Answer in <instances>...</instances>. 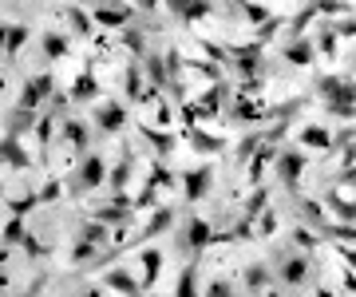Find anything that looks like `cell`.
<instances>
[{
	"instance_id": "cell-1",
	"label": "cell",
	"mask_w": 356,
	"mask_h": 297,
	"mask_svg": "<svg viewBox=\"0 0 356 297\" xmlns=\"http://www.w3.org/2000/svg\"><path fill=\"white\" fill-rule=\"evenodd\" d=\"M107 179H111V170H107L103 155L99 151H88V155H79V167H76V175H72V182H67V194H72V198H83V194L99 191Z\"/></svg>"
},
{
	"instance_id": "cell-2",
	"label": "cell",
	"mask_w": 356,
	"mask_h": 297,
	"mask_svg": "<svg viewBox=\"0 0 356 297\" xmlns=\"http://www.w3.org/2000/svg\"><path fill=\"white\" fill-rule=\"evenodd\" d=\"M222 115H226V123H234V127H261V123H269V107H261V99H257V95L238 91Z\"/></svg>"
},
{
	"instance_id": "cell-3",
	"label": "cell",
	"mask_w": 356,
	"mask_h": 297,
	"mask_svg": "<svg viewBox=\"0 0 356 297\" xmlns=\"http://www.w3.org/2000/svg\"><path fill=\"white\" fill-rule=\"evenodd\" d=\"M305 167H309V159H305V151H297V147H281L277 159H273V170H277L281 186L289 194H297V182H301Z\"/></svg>"
},
{
	"instance_id": "cell-4",
	"label": "cell",
	"mask_w": 356,
	"mask_h": 297,
	"mask_svg": "<svg viewBox=\"0 0 356 297\" xmlns=\"http://www.w3.org/2000/svg\"><path fill=\"white\" fill-rule=\"evenodd\" d=\"M51 95H56V76H51V72H40V76L24 79V88H20V95H16V107H32V111H40Z\"/></svg>"
},
{
	"instance_id": "cell-5",
	"label": "cell",
	"mask_w": 356,
	"mask_h": 297,
	"mask_svg": "<svg viewBox=\"0 0 356 297\" xmlns=\"http://www.w3.org/2000/svg\"><path fill=\"white\" fill-rule=\"evenodd\" d=\"M91 16H95L99 28H119V32L139 20V13L131 4H123V0H99V4H91Z\"/></svg>"
},
{
	"instance_id": "cell-6",
	"label": "cell",
	"mask_w": 356,
	"mask_h": 297,
	"mask_svg": "<svg viewBox=\"0 0 356 297\" xmlns=\"http://www.w3.org/2000/svg\"><path fill=\"white\" fill-rule=\"evenodd\" d=\"M159 186H163V191H182V179H175V175H170V167H166L163 159H154V163H151V179H147V191L135 198V207H139V210L151 207L154 194H159Z\"/></svg>"
},
{
	"instance_id": "cell-7",
	"label": "cell",
	"mask_w": 356,
	"mask_h": 297,
	"mask_svg": "<svg viewBox=\"0 0 356 297\" xmlns=\"http://www.w3.org/2000/svg\"><path fill=\"white\" fill-rule=\"evenodd\" d=\"M309 273H313V262L305 254H285L277 266V282H281V289H301L309 282Z\"/></svg>"
},
{
	"instance_id": "cell-8",
	"label": "cell",
	"mask_w": 356,
	"mask_h": 297,
	"mask_svg": "<svg viewBox=\"0 0 356 297\" xmlns=\"http://www.w3.org/2000/svg\"><path fill=\"white\" fill-rule=\"evenodd\" d=\"M131 119H135V115H131L119 99H107V104L95 107V131H99V135H119Z\"/></svg>"
},
{
	"instance_id": "cell-9",
	"label": "cell",
	"mask_w": 356,
	"mask_h": 297,
	"mask_svg": "<svg viewBox=\"0 0 356 297\" xmlns=\"http://www.w3.org/2000/svg\"><path fill=\"white\" fill-rule=\"evenodd\" d=\"M317 95L325 104H353L356 107V76L341 79V76H321L317 79Z\"/></svg>"
},
{
	"instance_id": "cell-10",
	"label": "cell",
	"mask_w": 356,
	"mask_h": 297,
	"mask_svg": "<svg viewBox=\"0 0 356 297\" xmlns=\"http://www.w3.org/2000/svg\"><path fill=\"white\" fill-rule=\"evenodd\" d=\"M178 179H182V198H186V202H202L206 194H210V186H214V170L191 167V170H182Z\"/></svg>"
},
{
	"instance_id": "cell-11",
	"label": "cell",
	"mask_w": 356,
	"mask_h": 297,
	"mask_svg": "<svg viewBox=\"0 0 356 297\" xmlns=\"http://www.w3.org/2000/svg\"><path fill=\"white\" fill-rule=\"evenodd\" d=\"M214 234L218 230L206 218H191L182 226V238H178V242H182V250H191V254H202L206 246H214Z\"/></svg>"
},
{
	"instance_id": "cell-12",
	"label": "cell",
	"mask_w": 356,
	"mask_h": 297,
	"mask_svg": "<svg viewBox=\"0 0 356 297\" xmlns=\"http://www.w3.org/2000/svg\"><path fill=\"white\" fill-rule=\"evenodd\" d=\"M281 60L289 67H313V60H317V40H309V36L285 40L281 44Z\"/></svg>"
},
{
	"instance_id": "cell-13",
	"label": "cell",
	"mask_w": 356,
	"mask_h": 297,
	"mask_svg": "<svg viewBox=\"0 0 356 297\" xmlns=\"http://www.w3.org/2000/svg\"><path fill=\"white\" fill-rule=\"evenodd\" d=\"M182 135H186V143H191L198 155H218V151H226V139H222L218 131H206L202 123H191Z\"/></svg>"
},
{
	"instance_id": "cell-14",
	"label": "cell",
	"mask_w": 356,
	"mask_h": 297,
	"mask_svg": "<svg viewBox=\"0 0 356 297\" xmlns=\"http://www.w3.org/2000/svg\"><path fill=\"white\" fill-rule=\"evenodd\" d=\"M166 8H170V16L182 20V24H198V20H206V16L214 13L210 0H166Z\"/></svg>"
},
{
	"instance_id": "cell-15",
	"label": "cell",
	"mask_w": 356,
	"mask_h": 297,
	"mask_svg": "<svg viewBox=\"0 0 356 297\" xmlns=\"http://www.w3.org/2000/svg\"><path fill=\"white\" fill-rule=\"evenodd\" d=\"M60 135H64V143L76 151V155H88V147H91V127L83 123V119H64L60 123Z\"/></svg>"
},
{
	"instance_id": "cell-16",
	"label": "cell",
	"mask_w": 356,
	"mask_h": 297,
	"mask_svg": "<svg viewBox=\"0 0 356 297\" xmlns=\"http://www.w3.org/2000/svg\"><path fill=\"white\" fill-rule=\"evenodd\" d=\"M64 16H67V24H72V36H79V40L95 36V16L83 8V0H72V4L64 8Z\"/></svg>"
},
{
	"instance_id": "cell-17",
	"label": "cell",
	"mask_w": 356,
	"mask_h": 297,
	"mask_svg": "<svg viewBox=\"0 0 356 297\" xmlns=\"http://www.w3.org/2000/svg\"><path fill=\"white\" fill-rule=\"evenodd\" d=\"M67 95H72V104H95L99 99V79H95V67H83L79 72V79L67 88Z\"/></svg>"
},
{
	"instance_id": "cell-18",
	"label": "cell",
	"mask_w": 356,
	"mask_h": 297,
	"mask_svg": "<svg viewBox=\"0 0 356 297\" xmlns=\"http://www.w3.org/2000/svg\"><path fill=\"white\" fill-rule=\"evenodd\" d=\"M242 289H250V294H269V289H281V285L273 282V273L261 262H250L245 266V278H242Z\"/></svg>"
},
{
	"instance_id": "cell-19",
	"label": "cell",
	"mask_w": 356,
	"mask_h": 297,
	"mask_svg": "<svg viewBox=\"0 0 356 297\" xmlns=\"http://www.w3.org/2000/svg\"><path fill=\"white\" fill-rule=\"evenodd\" d=\"M131 170H135V151H123L119 155V163L111 167V179H107V186H111V194H127V182H131Z\"/></svg>"
},
{
	"instance_id": "cell-20",
	"label": "cell",
	"mask_w": 356,
	"mask_h": 297,
	"mask_svg": "<svg viewBox=\"0 0 356 297\" xmlns=\"http://www.w3.org/2000/svg\"><path fill=\"white\" fill-rule=\"evenodd\" d=\"M159 273H163V250L147 246L143 250V294H151L154 285H159Z\"/></svg>"
},
{
	"instance_id": "cell-21",
	"label": "cell",
	"mask_w": 356,
	"mask_h": 297,
	"mask_svg": "<svg viewBox=\"0 0 356 297\" xmlns=\"http://www.w3.org/2000/svg\"><path fill=\"white\" fill-rule=\"evenodd\" d=\"M28 32L20 20H13V24H4V56H8V64H16V56L24 52V44H28Z\"/></svg>"
},
{
	"instance_id": "cell-22",
	"label": "cell",
	"mask_w": 356,
	"mask_h": 297,
	"mask_svg": "<svg viewBox=\"0 0 356 297\" xmlns=\"http://www.w3.org/2000/svg\"><path fill=\"white\" fill-rule=\"evenodd\" d=\"M170 226H175V210H170V207H159V210L151 214V222L139 230V242H151V238H159V234L170 230Z\"/></svg>"
},
{
	"instance_id": "cell-23",
	"label": "cell",
	"mask_w": 356,
	"mask_h": 297,
	"mask_svg": "<svg viewBox=\"0 0 356 297\" xmlns=\"http://www.w3.org/2000/svg\"><path fill=\"white\" fill-rule=\"evenodd\" d=\"M337 40H341L337 24H332L329 16H321V28H317V52L325 56V60H337Z\"/></svg>"
},
{
	"instance_id": "cell-24",
	"label": "cell",
	"mask_w": 356,
	"mask_h": 297,
	"mask_svg": "<svg viewBox=\"0 0 356 297\" xmlns=\"http://www.w3.org/2000/svg\"><path fill=\"white\" fill-rule=\"evenodd\" d=\"M297 143H301V147H313V151H337V135L325 131V127H317V123L301 131V139Z\"/></svg>"
},
{
	"instance_id": "cell-25",
	"label": "cell",
	"mask_w": 356,
	"mask_h": 297,
	"mask_svg": "<svg viewBox=\"0 0 356 297\" xmlns=\"http://www.w3.org/2000/svg\"><path fill=\"white\" fill-rule=\"evenodd\" d=\"M103 285L115 289V294H143V282L139 278H131L127 270H107L103 273Z\"/></svg>"
},
{
	"instance_id": "cell-26",
	"label": "cell",
	"mask_w": 356,
	"mask_h": 297,
	"mask_svg": "<svg viewBox=\"0 0 356 297\" xmlns=\"http://www.w3.org/2000/svg\"><path fill=\"white\" fill-rule=\"evenodd\" d=\"M4 163H8V170H32L36 167V163L24 155V147H20L16 135H4Z\"/></svg>"
},
{
	"instance_id": "cell-27",
	"label": "cell",
	"mask_w": 356,
	"mask_h": 297,
	"mask_svg": "<svg viewBox=\"0 0 356 297\" xmlns=\"http://www.w3.org/2000/svg\"><path fill=\"white\" fill-rule=\"evenodd\" d=\"M139 131H143V139L151 143V147H154V151H159L163 159H166V155H170V151L178 147V139L170 135V131H159V127H151V123H139Z\"/></svg>"
},
{
	"instance_id": "cell-28",
	"label": "cell",
	"mask_w": 356,
	"mask_h": 297,
	"mask_svg": "<svg viewBox=\"0 0 356 297\" xmlns=\"http://www.w3.org/2000/svg\"><path fill=\"white\" fill-rule=\"evenodd\" d=\"M36 123H40V111H32V107H16L13 115H8V135H24V131H36Z\"/></svg>"
},
{
	"instance_id": "cell-29",
	"label": "cell",
	"mask_w": 356,
	"mask_h": 297,
	"mask_svg": "<svg viewBox=\"0 0 356 297\" xmlns=\"http://www.w3.org/2000/svg\"><path fill=\"white\" fill-rule=\"evenodd\" d=\"M198 270H202V254H194V258L186 262V270H182V278H178V285H175L178 297H191L194 289H198Z\"/></svg>"
},
{
	"instance_id": "cell-30",
	"label": "cell",
	"mask_w": 356,
	"mask_h": 297,
	"mask_svg": "<svg viewBox=\"0 0 356 297\" xmlns=\"http://www.w3.org/2000/svg\"><path fill=\"white\" fill-rule=\"evenodd\" d=\"M301 222H305V226H313V230H321V238H325L329 214L321 210V202H313V198H301Z\"/></svg>"
},
{
	"instance_id": "cell-31",
	"label": "cell",
	"mask_w": 356,
	"mask_h": 297,
	"mask_svg": "<svg viewBox=\"0 0 356 297\" xmlns=\"http://www.w3.org/2000/svg\"><path fill=\"white\" fill-rule=\"evenodd\" d=\"M40 48H44V56H48V60H64V56L72 52V40L60 36V32H44Z\"/></svg>"
},
{
	"instance_id": "cell-32",
	"label": "cell",
	"mask_w": 356,
	"mask_h": 297,
	"mask_svg": "<svg viewBox=\"0 0 356 297\" xmlns=\"http://www.w3.org/2000/svg\"><path fill=\"white\" fill-rule=\"evenodd\" d=\"M325 207H329L341 222H356V202H348L341 191H329V194H325Z\"/></svg>"
},
{
	"instance_id": "cell-33",
	"label": "cell",
	"mask_w": 356,
	"mask_h": 297,
	"mask_svg": "<svg viewBox=\"0 0 356 297\" xmlns=\"http://www.w3.org/2000/svg\"><path fill=\"white\" fill-rule=\"evenodd\" d=\"M238 8H242V16H245V24H254V28H261L266 20H273V13H269L266 4H254V0H234Z\"/></svg>"
},
{
	"instance_id": "cell-34",
	"label": "cell",
	"mask_w": 356,
	"mask_h": 297,
	"mask_svg": "<svg viewBox=\"0 0 356 297\" xmlns=\"http://www.w3.org/2000/svg\"><path fill=\"white\" fill-rule=\"evenodd\" d=\"M123 44H127V52H131V56H147V36H143L139 20L123 28Z\"/></svg>"
},
{
	"instance_id": "cell-35",
	"label": "cell",
	"mask_w": 356,
	"mask_h": 297,
	"mask_svg": "<svg viewBox=\"0 0 356 297\" xmlns=\"http://www.w3.org/2000/svg\"><path fill=\"white\" fill-rule=\"evenodd\" d=\"M293 242L301 246V250H317V246H321V230H313V226L301 222V226H293Z\"/></svg>"
},
{
	"instance_id": "cell-36",
	"label": "cell",
	"mask_w": 356,
	"mask_h": 297,
	"mask_svg": "<svg viewBox=\"0 0 356 297\" xmlns=\"http://www.w3.org/2000/svg\"><path fill=\"white\" fill-rule=\"evenodd\" d=\"M321 8V16H329V20H337V16H348L353 13V0H313Z\"/></svg>"
},
{
	"instance_id": "cell-37",
	"label": "cell",
	"mask_w": 356,
	"mask_h": 297,
	"mask_svg": "<svg viewBox=\"0 0 356 297\" xmlns=\"http://www.w3.org/2000/svg\"><path fill=\"white\" fill-rule=\"evenodd\" d=\"M24 238H28V234H24V214H13V218H8V226H4V242L20 246Z\"/></svg>"
},
{
	"instance_id": "cell-38",
	"label": "cell",
	"mask_w": 356,
	"mask_h": 297,
	"mask_svg": "<svg viewBox=\"0 0 356 297\" xmlns=\"http://www.w3.org/2000/svg\"><path fill=\"white\" fill-rule=\"evenodd\" d=\"M20 250H24L28 258H48V254H51V246L48 242H36V238H24V242H20Z\"/></svg>"
},
{
	"instance_id": "cell-39",
	"label": "cell",
	"mask_w": 356,
	"mask_h": 297,
	"mask_svg": "<svg viewBox=\"0 0 356 297\" xmlns=\"http://www.w3.org/2000/svg\"><path fill=\"white\" fill-rule=\"evenodd\" d=\"M273 230H277V214H273V210H261V222H257V238H269Z\"/></svg>"
},
{
	"instance_id": "cell-40",
	"label": "cell",
	"mask_w": 356,
	"mask_h": 297,
	"mask_svg": "<svg viewBox=\"0 0 356 297\" xmlns=\"http://www.w3.org/2000/svg\"><path fill=\"white\" fill-rule=\"evenodd\" d=\"M332 24H337V32H341V36H356V20H353V13H348V16H337Z\"/></svg>"
},
{
	"instance_id": "cell-41",
	"label": "cell",
	"mask_w": 356,
	"mask_h": 297,
	"mask_svg": "<svg viewBox=\"0 0 356 297\" xmlns=\"http://www.w3.org/2000/svg\"><path fill=\"white\" fill-rule=\"evenodd\" d=\"M234 289H238V285H234V282H226V278H218V282H210V285H206V294H234Z\"/></svg>"
},
{
	"instance_id": "cell-42",
	"label": "cell",
	"mask_w": 356,
	"mask_h": 297,
	"mask_svg": "<svg viewBox=\"0 0 356 297\" xmlns=\"http://www.w3.org/2000/svg\"><path fill=\"white\" fill-rule=\"evenodd\" d=\"M337 254H341V258H344V266H353V270H356V250H353V246L337 242Z\"/></svg>"
},
{
	"instance_id": "cell-43",
	"label": "cell",
	"mask_w": 356,
	"mask_h": 297,
	"mask_svg": "<svg viewBox=\"0 0 356 297\" xmlns=\"http://www.w3.org/2000/svg\"><path fill=\"white\" fill-rule=\"evenodd\" d=\"M344 289H348V294H356V270H353V266L344 270Z\"/></svg>"
},
{
	"instance_id": "cell-44",
	"label": "cell",
	"mask_w": 356,
	"mask_h": 297,
	"mask_svg": "<svg viewBox=\"0 0 356 297\" xmlns=\"http://www.w3.org/2000/svg\"><path fill=\"white\" fill-rule=\"evenodd\" d=\"M348 67H353V76H356V52H353V64H348Z\"/></svg>"
},
{
	"instance_id": "cell-45",
	"label": "cell",
	"mask_w": 356,
	"mask_h": 297,
	"mask_svg": "<svg viewBox=\"0 0 356 297\" xmlns=\"http://www.w3.org/2000/svg\"><path fill=\"white\" fill-rule=\"evenodd\" d=\"M83 4H99V0H83Z\"/></svg>"
}]
</instances>
